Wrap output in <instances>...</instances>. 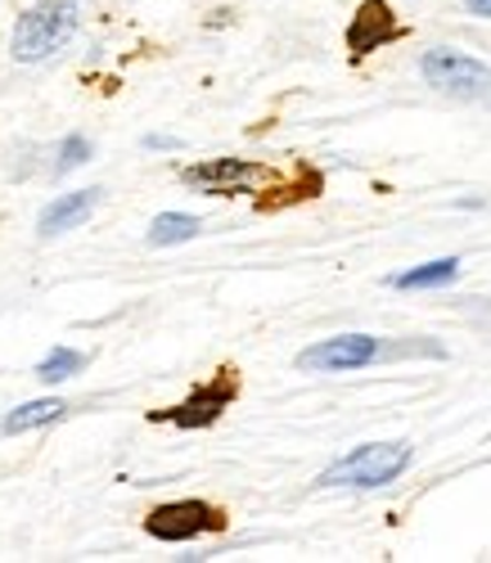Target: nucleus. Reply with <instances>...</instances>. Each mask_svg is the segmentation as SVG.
Returning <instances> with one entry per match:
<instances>
[{"mask_svg":"<svg viewBox=\"0 0 491 563\" xmlns=\"http://www.w3.org/2000/svg\"><path fill=\"white\" fill-rule=\"evenodd\" d=\"M465 10L478 19H491V0H465Z\"/></svg>","mask_w":491,"mask_h":563,"instance_id":"obj_15","label":"nucleus"},{"mask_svg":"<svg viewBox=\"0 0 491 563\" xmlns=\"http://www.w3.org/2000/svg\"><path fill=\"white\" fill-rule=\"evenodd\" d=\"M424 81L437 86L441 96L451 100H491V68L465 51H451V45H437V51L424 55Z\"/></svg>","mask_w":491,"mask_h":563,"instance_id":"obj_3","label":"nucleus"},{"mask_svg":"<svg viewBox=\"0 0 491 563\" xmlns=\"http://www.w3.org/2000/svg\"><path fill=\"white\" fill-rule=\"evenodd\" d=\"M374 356H379V339H370V334H338V339H325V343L298 352V369H316V374H325V369H361Z\"/></svg>","mask_w":491,"mask_h":563,"instance_id":"obj_6","label":"nucleus"},{"mask_svg":"<svg viewBox=\"0 0 491 563\" xmlns=\"http://www.w3.org/2000/svg\"><path fill=\"white\" fill-rule=\"evenodd\" d=\"M226 519H221V509L204 505V500H172V505H159L150 519H144V532H150L154 541H194V537H204V532H221Z\"/></svg>","mask_w":491,"mask_h":563,"instance_id":"obj_4","label":"nucleus"},{"mask_svg":"<svg viewBox=\"0 0 491 563\" xmlns=\"http://www.w3.org/2000/svg\"><path fill=\"white\" fill-rule=\"evenodd\" d=\"M456 275H460V262L456 257H437L428 266H415V271L397 275L392 285H397V289H441V285H451Z\"/></svg>","mask_w":491,"mask_h":563,"instance_id":"obj_11","label":"nucleus"},{"mask_svg":"<svg viewBox=\"0 0 491 563\" xmlns=\"http://www.w3.org/2000/svg\"><path fill=\"white\" fill-rule=\"evenodd\" d=\"M95 199H100V190H77V195H59L51 208L41 212V221H36V230L51 240V234H64V230H73V225H81L86 217H90V208H95Z\"/></svg>","mask_w":491,"mask_h":563,"instance_id":"obj_9","label":"nucleus"},{"mask_svg":"<svg viewBox=\"0 0 491 563\" xmlns=\"http://www.w3.org/2000/svg\"><path fill=\"white\" fill-rule=\"evenodd\" d=\"M86 365V356L81 352H73V347H55L51 356H45L41 365H36V379L41 384H64V379H73V374Z\"/></svg>","mask_w":491,"mask_h":563,"instance_id":"obj_13","label":"nucleus"},{"mask_svg":"<svg viewBox=\"0 0 491 563\" xmlns=\"http://www.w3.org/2000/svg\"><path fill=\"white\" fill-rule=\"evenodd\" d=\"M262 176L258 163H243V158H212V163H199V167H185V185L204 195H239Z\"/></svg>","mask_w":491,"mask_h":563,"instance_id":"obj_8","label":"nucleus"},{"mask_svg":"<svg viewBox=\"0 0 491 563\" xmlns=\"http://www.w3.org/2000/svg\"><path fill=\"white\" fill-rule=\"evenodd\" d=\"M230 397H234V374L221 369L217 384H208V388H199L194 397H185L163 419H167V424H176V429H208V424H217V419H221V410L230 406Z\"/></svg>","mask_w":491,"mask_h":563,"instance_id":"obj_7","label":"nucleus"},{"mask_svg":"<svg viewBox=\"0 0 491 563\" xmlns=\"http://www.w3.org/2000/svg\"><path fill=\"white\" fill-rule=\"evenodd\" d=\"M397 36H406V27L397 23L388 0H365L348 23V51H352V59H365V55L383 51V45H392Z\"/></svg>","mask_w":491,"mask_h":563,"instance_id":"obj_5","label":"nucleus"},{"mask_svg":"<svg viewBox=\"0 0 491 563\" xmlns=\"http://www.w3.org/2000/svg\"><path fill=\"white\" fill-rule=\"evenodd\" d=\"M86 158H90V140H86V135H68L55 167H59V172H73V167H81Z\"/></svg>","mask_w":491,"mask_h":563,"instance_id":"obj_14","label":"nucleus"},{"mask_svg":"<svg viewBox=\"0 0 491 563\" xmlns=\"http://www.w3.org/2000/svg\"><path fill=\"white\" fill-rule=\"evenodd\" d=\"M68 415V406L64 401H55V397H45V401H28V406H19V410H10L6 415V433H28V429H41V424H55V419H64Z\"/></svg>","mask_w":491,"mask_h":563,"instance_id":"obj_10","label":"nucleus"},{"mask_svg":"<svg viewBox=\"0 0 491 563\" xmlns=\"http://www.w3.org/2000/svg\"><path fill=\"white\" fill-rule=\"evenodd\" d=\"M77 5L73 0H41V5H32L19 27H14V41L10 51L19 64H36V59H51L55 51H64L68 36L77 32Z\"/></svg>","mask_w":491,"mask_h":563,"instance_id":"obj_2","label":"nucleus"},{"mask_svg":"<svg viewBox=\"0 0 491 563\" xmlns=\"http://www.w3.org/2000/svg\"><path fill=\"white\" fill-rule=\"evenodd\" d=\"M415 451L406 442H365L352 455H342L316 478L320 487H388L411 468Z\"/></svg>","mask_w":491,"mask_h":563,"instance_id":"obj_1","label":"nucleus"},{"mask_svg":"<svg viewBox=\"0 0 491 563\" xmlns=\"http://www.w3.org/2000/svg\"><path fill=\"white\" fill-rule=\"evenodd\" d=\"M194 234H199V217L163 212V217H154V225H150V244H154V249H167V244H185V240H194Z\"/></svg>","mask_w":491,"mask_h":563,"instance_id":"obj_12","label":"nucleus"}]
</instances>
